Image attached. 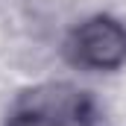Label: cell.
<instances>
[{"mask_svg":"<svg viewBox=\"0 0 126 126\" xmlns=\"http://www.w3.org/2000/svg\"><path fill=\"white\" fill-rule=\"evenodd\" d=\"M82 94L64 85H44L21 97L12 114V126H76L82 123Z\"/></svg>","mask_w":126,"mask_h":126,"instance_id":"cell-1","label":"cell"},{"mask_svg":"<svg viewBox=\"0 0 126 126\" xmlns=\"http://www.w3.org/2000/svg\"><path fill=\"white\" fill-rule=\"evenodd\" d=\"M76 62L94 70H111L126 59V30L111 18H91L73 35Z\"/></svg>","mask_w":126,"mask_h":126,"instance_id":"cell-2","label":"cell"}]
</instances>
